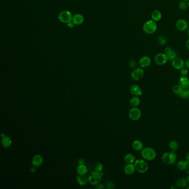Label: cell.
Instances as JSON below:
<instances>
[{"instance_id": "cell-44", "label": "cell", "mask_w": 189, "mask_h": 189, "mask_svg": "<svg viewBox=\"0 0 189 189\" xmlns=\"http://www.w3.org/2000/svg\"><path fill=\"white\" fill-rule=\"evenodd\" d=\"M186 47L187 49L189 50V39L187 41V42L186 43Z\"/></svg>"}, {"instance_id": "cell-36", "label": "cell", "mask_w": 189, "mask_h": 189, "mask_svg": "<svg viewBox=\"0 0 189 189\" xmlns=\"http://www.w3.org/2000/svg\"><path fill=\"white\" fill-rule=\"evenodd\" d=\"M180 73H181V75H182L183 76H186L188 74L189 71H188V68H185L184 67V68H183V69H181L180 70Z\"/></svg>"}, {"instance_id": "cell-12", "label": "cell", "mask_w": 189, "mask_h": 189, "mask_svg": "<svg viewBox=\"0 0 189 189\" xmlns=\"http://www.w3.org/2000/svg\"><path fill=\"white\" fill-rule=\"evenodd\" d=\"M164 53L167 55L169 61L174 60L175 58L177 57V53L175 50H173L172 48L167 47H166L164 51Z\"/></svg>"}, {"instance_id": "cell-11", "label": "cell", "mask_w": 189, "mask_h": 189, "mask_svg": "<svg viewBox=\"0 0 189 189\" xmlns=\"http://www.w3.org/2000/svg\"><path fill=\"white\" fill-rule=\"evenodd\" d=\"M176 27L180 31H184L188 28V23L183 19H180L176 23Z\"/></svg>"}, {"instance_id": "cell-42", "label": "cell", "mask_w": 189, "mask_h": 189, "mask_svg": "<svg viewBox=\"0 0 189 189\" xmlns=\"http://www.w3.org/2000/svg\"><path fill=\"white\" fill-rule=\"evenodd\" d=\"M185 172H186V174H188V175H189V164L188 163L187 167H186L185 170Z\"/></svg>"}, {"instance_id": "cell-48", "label": "cell", "mask_w": 189, "mask_h": 189, "mask_svg": "<svg viewBox=\"0 0 189 189\" xmlns=\"http://www.w3.org/2000/svg\"><path fill=\"white\" fill-rule=\"evenodd\" d=\"M183 1H187V2H188L189 0H183Z\"/></svg>"}, {"instance_id": "cell-33", "label": "cell", "mask_w": 189, "mask_h": 189, "mask_svg": "<svg viewBox=\"0 0 189 189\" xmlns=\"http://www.w3.org/2000/svg\"><path fill=\"white\" fill-rule=\"evenodd\" d=\"M94 169L95 172H102L103 170V165L100 162H98L95 165Z\"/></svg>"}, {"instance_id": "cell-32", "label": "cell", "mask_w": 189, "mask_h": 189, "mask_svg": "<svg viewBox=\"0 0 189 189\" xmlns=\"http://www.w3.org/2000/svg\"><path fill=\"white\" fill-rule=\"evenodd\" d=\"M188 7V4L187 3V1L183 0L181 2H180V3L178 4V8H180V10L182 11L186 10Z\"/></svg>"}, {"instance_id": "cell-27", "label": "cell", "mask_w": 189, "mask_h": 189, "mask_svg": "<svg viewBox=\"0 0 189 189\" xmlns=\"http://www.w3.org/2000/svg\"><path fill=\"white\" fill-rule=\"evenodd\" d=\"M188 164V162L186 161V160H180L176 163V166L179 170L185 171Z\"/></svg>"}, {"instance_id": "cell-20", "label": "cell", "mask_w": 189, "mask_h": 189, "mask_svg": "<svg viewBox=\"0 0 189 189\" xmlns=\"http://www.w3.org/2000/svg\"><path fill=\"white\" fill-rule=\"evenodd\" d=\"M2 145L4 148H8L11 146L12 140L8 136H5L2 138Z\"/></svg>"}, {"instance_id": "cell-30", "label": "cell", "mask_w": 189, "mask_h": 189, "mask_svg": "<svg viewBox=\"0 0 189 189\" xmlns=\"http://www.w3.org/2000/svg\"><path fill=\"white\" fill-rule=\"evenodd\" d=\"M158 40L159 44L161 46H164L167 45V38L162 35H160L158 37Z\"/></svg>"}, {"instance_id": "cell-4", "label": "cell", "mask_w": 189, "mask_h": 189, "mask_svg": "<svg viewBox=\"0 0 189 189\" xmlns=\"http://www.w3.org/2000/svg\"><path fill=\"white\" fill-rule=\"evenodd\" d=\"M158 28V25L155 21L153 20H149L144 23L143 26V29L145 33L147 34H154Z\"/></svg>"}, {"instance_id": "cell-3", "label": "cell", "mask_w": 189, "mask_h": 189, "mask_svg": "<svg viewBox=\"0 0 189 189\" xmlns=\"http://www.w3.org/2000/svg\"><path fill=\"white\" fill-rule=\"evenodd\" d=\"M134 164L135 167L136 171L141 174H144L147 172L149 169L148 164L143 158L136 159Z\"/></svg>"}, {"instance_id": "cell-5", "label": "cell", "mask_w": 189, "mask_h": 189, "mask_svg": "<svg viewBox=\"0 0 189 189\" xmlns=\"http://www.w3.org/2000/svg\"><path fill=\"white\" fill-rule=\"evenodd\" d=\"M73 17L72 14L71 12L67 10H64L59 13L58 18L61 22L67 24L72 21Z\"/></svg>"}, {"instance_id": "cell-35", "label": "cell", "mask_w": 189, "mask_h": 189, "mask_svg": "<svg viewBox=\"0 0 189 189\" xmlns=\"http://www.w3.org/2000/svg\"><path fill=\"white\" fill-rule=\"evenodd\" d=\"M137 65H138L137 62L134 60L131 61L129 63V67H130L131 68H134V69L136 68L137 67Z\"/></svg>"}, {"instance_id": "cell-50", "label": "cell", "mask_w": 189, "mask_h": 189, "mask_svg": "<svg viewBox=\"0 0 189 189\" xmlns=\"http://www.w3.org/2000/svg\"><path fill=\"white\" fill-rule=\"evenodd\" d=\"M187 189H189V186H188V187H187Z\"/></svg>"}, {"instance_id": "cell-21", "label": "cell", "mask_w": 189, "mask_h": 189, "mask_svg": "<svg viewBox=\"0 0 189 189\" xmlns=\"http://www.w3.org/2000/svg\"><path fill=\"white\" fill-rule=\"evenodd\" d=\"M151 17L152 20H153L155 22L160 21L162 18V14H161V12L159 10H154L151 13Z\"/></svg>"}, {"instance_id": "cell-29", "label": "cell", "mask_w": 189, "mask_h": 189, "mask_svg": "<svg viewBox=\"0 0 189 189\" xmlns=\"http://www.w3.org/2000/svg\"><path fill=\"white\" fill-rule=\"evenodd\" d=\"M183 88L179 84L175 85L172 87V92L174 94L178 95L180 94V93L183 91Z\"/></svg>"}, {"instance_id": "cell-40", "label": "cell", "mask_w": 189, "mask_h": 189, "mask_svg": "<svg viewBox=\"0 0 189 189\" xmlns=\"http://www.w3.org/2000/svg\"><path fill=\"white\" fill-rule=\"evenodd\" d=\"M36 167H31V169H30V172H31V173H35V172H37V169H36Z\"/></svg>"}, {"instance_id": "cell-41", "label": "cell", "mask_w": 189, "mask_h": 189, "mask_svg": "<svg viewBox=\"0 0 189 189\" xmlns=\"http://www.w3.org/2000/svg\"><path fill=\"white\" fill-rule=\"evenodd\" d=\"M185 67H186L188 69H189V58L185 62Z\"/></svg>"}, {"instance_id": "cell-16", "label": "cell", "mask_w": 189, "mask_h": 189, "mask_svg": "<svg viewBox=\"0 0 189 189\" xmlns=\"http://www.w3.org/2000/svg\"><path fill=\"white\" fill-rule=\"evenodd\" d=\"M136 171L135 167L134 164H127L124 168V172L125 174L128 175H132L134 174Z\"/></svg>"}, {"instance_id": "cell-25", "label": "cell", "mask_w": 189, "mask_h": 189, "mask_svg": "<svg viewBox=\"0 0 189 189\" xmlns=\"http://www.w3.org/2000/svg\"><path fill=\"white\" fill-rule=\"evenodd\" d=\"M169 148L171 151H175V152L179 148V145L178 141L175 140H171L169 143Z\"/></svg>"}, {"instance_id": "cell-28", "label": "cell", "mask_w": 189, "mask_h": 189, "mask_svg": "<svg viewBox=\"0 0 189 189\" xmlns=\"http://www.w3.org/2000/svg\"><path fill=\"white\" fill-rule=\"evenodd\" d=\"M130 105L133 107H137L140 104V99L138 96H134L130 100Z\"/></svg>"}, {"instance_id": "cell-24", "label": "cell", "mask_w": 189, "mask_h": 189, "mask_svg": "<svg viewBox=\"0 0 189 189\" xmlns=\"http://www.w3.org/2000/svg\"><path fill=\"white\" fill-rule=\"evenodd\" d=\"M88 169L87 167L84 165H79L77 168V172L79 175H85L87 173Z\"/></svg>"}, {"instance_id": "cell-8", "label": "cell", "mask_w": 189, "mask_h": 189, "mask_svg": "<svg viewBox=\"0 0 189 189\" xmlns=\"http://www.w3.org/2000/svg\"><path fill=\"white\" fill-rule=\"evenodd\" d=\"M141 111L137 107H133L129 112V118L134 121L139 120L141 118Z\"/></svg>"}, {"instance_id": "cell-6", "label": "cell", "mask_w": 189, "mask_h": 189, "mask_svg": "<svg viewBox=\"0 0 189 189\" xmlns=\"http://www.w3.org/2000/svg\"><path fill=\"white\" fill-rule=\"evenodd\" d=\"M102 178V174L101 172H92L88 177V181L92 185H96L99 183Z\"/></svg>"}, {"instance_id": "cell-22", "label": "cell", "mask_w": 189, "mask_h": 189, "mask_svg": "<svg viewBox=\"0 0 189 189\" xmlns=\"http://www.w3.org/2000/svg\"><path fill=\"white\" fill-rule=\"evenodd\" d=\"M132 147L136 151H141L144 148V145L140 140H135L132 143Z\"/></svg>"}, {"instance_id": "cell-37", "label": "cell", "mask_w": 189, "mask_h": 189, "mask_svg": "<svg viewBox=\"0 0 189 189\" xmlns=\"http://www.w3.org/2000/svg\"><path fill=\"white\" fill-rule=\"evenodd\" d=\"M95 189H105V186L102 185V184H97L95 186Z\"/></svg>"}, {"instance_id": "cell-39", "label": "cell", "mask_w": 189, "mask_h": 189, "mask_svg": "<svg viewBox=\"0 0 189 189\" xmlns=\"http://www.w3.org/2000/svg\"><path fill=\"white\" fill-rule=\"evenodd\" d=\"M75 25H76V24H74V23L73 22V21H71V22H70L67 23V26H68V27L69 28H73V27H74Z\"/></svg>"}, {"instance_id": "cell-2", "label": "cell", "mask_w": 189, "mask_h": 189, "mask_svg": "<svg viewBox=\"0 0 189 189\" xmlns=\"http://www.w3.org/2000/svg\"><path fill=\"white\" fill-rule=\"evenodd\" d=\"M177 155L175 151H169L165 153L161 156L162 161L167 165H172L177 160Z\"/></svg>"}, {"instance_id": "cell-13", "label": "cell", "mask_w": 189, "mask_h": 189, "mask_svg": "<svg viewBox=\"0 0 189 189\" xmlns=\"http://www.w3.org/2000/svg\"><path fill=\"white\" fill-rule=\"evenodd\" d=\"M151 60L149 57L145 56L141 57L139 61V64L141 68H146L151 64Z\"/></svg>"}, {"instance_id": "cell-17", "label": "cell", "mask_w": 189, "mask_h": 189, "mask_svg": "<svg viewBox=\"0 0 189 189\" xmlns=\"http://www.w3.org/2000/svg\"><path fill=\"white\" fill-rule=\"evenodd\" d=\"M178 84L183 89H187L189 87V79L186 76H182L178 79Z\"/></svg>"}, {"instance_id": "cell-18", "label": "cell", "mask_w": 189, "mask_h": 189, "mask_svg": "<svg viewBox=\"0 0 189 189\" xmlns=\"http://www.w3.org/2000/svg\"><path fill=\"white\" fill-rule=\"evenodd\" d=\"M176 186L178 188L183 189L185 188H186L188 185V182L187 181L186 178H178L176 181Z\"/></svg>"}, {"instance_id": "cell-19", "label": "cell", "mask_w": 189, "mask_h": 189, "mask_svg": "<svg viewBox=\"0 0 189 189\" xmlns=\"http://www.w3.org/2000/svg\"><path fill=\"white\" fill-rule=\"evenodd\" d=\"M84 21V16L79 13L76 14L73 17L72 21L76 25H80L83 23Z\"/></svg>"}, {"instance_id": "cell-46", "label": "cell", "mask_w": 189, "mask_h": 189, "mask_svg": "<svg viewBox=\"0 0 189 189\" xmlns=\"http://www.w3.org/2000/svg\"><path fill=\"white\" fill-rule=\"evenodd\" d=\"M5 136V134L2 133L1 134V137H2V138H3V137Z\"/></svg>"}, {"instance_id": "cell-14", "label": "cell", "mask_w": 189, "mask_h": 189, "mask_svg": "<svg viewBox=\"0 0 189 189\" xmlns=\"http://www.w3.org/2000/svg\"><path fill=\"white\" fill-rule=\"evenodd\" d=\"M130 92L134 96H141L143 94V91L141 88L138 85L134 84L130 87Z\"/></svg>"}, {"instance_id": "cell-10", "label": "cell", "mask_w": 189, "mask_h": 189, "mask_svg": "<svg viewBox=\"0 0 189 189\" xmlns=\"http://www.w3.org/2000/svg\"><path fill=\"white\" fill-rule=\"evenodd\" d=\"M172 64L173 68L177 70H181L185 67V62L182 58L178 57L172 60Z\"/></svg>"}, {"instance_id": "cell-51", "label": "cell", "mask_w": 189, "mask_h": 189, "mask_svg": "<svg viewBox=\"0 0 189 189\" xmlns=\"http://www.w3.org/2000/svg\"></svg>"}, {"instance_id": "cell-7", "label": "cell", "mask_w": 189, "mask_h": 189, "mask_svg": "<svg viewBox=\"0 0 189 189\" xmlns=\"http://www.w3.org/2000/svg\"><path fill=\"white\" fill-rule=\"evenodd\" d=\"M144 76V71L143 68H136L134 69L133 71L131 73V77L135 80L138 81L140 80Z\"/></svg>"}, {"instance_id": "cell-43", "label": "cell", "mask_w": 189, "mask_h": 189, "mask_svg": "<svg viewBox=\"0 0 189 189\" xmlns=\"http://www.w3.org/2000/svg\"><path fill=\"white\" fill-rule=\"evenodd\" d=\"M186 160L189 164V152L187 153V154L186 155Z\"/></svg>"}, {"instance_id": "cell-9", "label": "cell", "mask_w": 189, "mask_h": 189, "mask_svg": "<svg viewBox=\"0 0 189 189\" xmlns=\"http://www.w3.org/2000/svg\"><path fill=\"white\" fill-rule=\"evenodd\" d=\"M156 63L159 66H162L167 63L169 61L167 55L164 53H159L156 55L154 58Z\"/></svg>"}, {"instance_id": "cell-1", "label": "cell", "mask_w": 189, "mask_h": 189, "mask_svg": "<svg viewBox=\"0 0 189 189\" xmlns=\"http://www.w3.org/2000/svg\"><path fill=\"white\" fill-rule=\"evenodd\" d=\"M140 155L143 159L147 161H153L156 157V152L151 147H145L140 151Z\"/></svg>"}, {"instance_id": "cell-45", "label": "cell", "mask_w": 189, "mask_h": 189, "mask_svg": "<svg viewBox=\"0 0 189 189\" xmlns=\"http://www.w3.org/2000/svg\"><path fill=\"white\" fill-rule=\"evenodd\" d=\"M186 179H187V181H188V183H189V175L187 176V178H186Z\"/></svg>"}, {"instance_id": "cell-47", "label": "cell", "mask_w": 189, "mask_h": 189, "mask_svg": "<svg viewBox=\"0 0 189 189\" xmlns=\"http://www.w3.org/2000/svg\"><path fill=\"white\" fill-rule=\"evenodd\" d=\"M188 35L189 36V28H188Z\"/></svg>"}, {"instance_id": "cell-15", "label": "cell", "mask_w": 189, "mask_h": 189, "mask_svg": "<svg viewBox=\"0 0 189 189\" xmlns=\"http://www.w3.org/2000/svg\"><path fill=\"white\" fill-rule=\"evenodd\" d=\"M43 162V157L40 155H36L34 156L32 160V164L34 167H39L42 165Z\"/></svg>"}, {"instance_id": "cell-23", "label": "cell", "mask_w": 189, "mask_h": 189, "mask_svg": "<svg viewBox=\"0 0 189 189\" xmlns=\"http://www.w3.org/2000/svg\"><path fill=\"white\" fill-rule=\"evenodd\" d=\"M77 180L78 184L80 186L85 185L88 181V178L85 175H79L77 177Z\"/></svg>"}, {"instance_id": "cell-38", "label": "cell", "mask_w": 189, "mask_h": 189, "mask_svg": "<svg viewBox=\"0 0 189 189\" xmlns=\"http://www.w3.org/2000/svg\"><path fill=\"white\" fill-rule=\"evenodd\" d=\"M85 164V160L83 158H80L78 160V164L79 165H84Z\"/></svg>"}, {"instance_id": "cell-49", "label": "cell", "mask_w": 189, "mask_h": 189, "mask_svg": "<svg viewBox=\"0 0 189 189\" xmlns=\"http://www.w3.org/2000/svg\"><path fill=\"white\" fill-rule=\"evenodd\" d=\"M188 7H189V1H188Z\"/></svg>"}, {"instance_id": "cell-34", "label": "cell", "mask_w": 189, "mask_h": 189, "mask_svg": "<svg viewBox=\"0 0 189 189\" xmlns=\"http://www.w3.org/2000/svg\"><path fill=\"white\" fill-rule=\"evenodd\" d=\"M106 188L108 189H113L114 188V183L112 181H109L106 183Z\"/></svg>"}, {"instance_id": "cell-26", "label": "cell", "mask_w": 189, "mask_h": 189, "mask_svg": "<svg viewBox=\"0 0 189 189\" xmlns=\"http://www.w3.org/2000/svg\"><path fill=\"white\" fill-rule=\"evenodd\" d=\"M124 160L127 164H134L136 160V158L132 154H128L124 156Z\"/></svg>"}, {"instance_id": "cell-31", "label": "cell", "mask_w": 189, "mask_h": 189, "mask_svg": "<svg viewBox=\"0 0 189 189\" xmlns=\"http://www.w3.org/2000/svg\"><path fill=\"white\" fill-rule=\"evenodd\" d=\"M178 96L183 99L189 98V89H183Z\"/></svg>"}]
</instances>
